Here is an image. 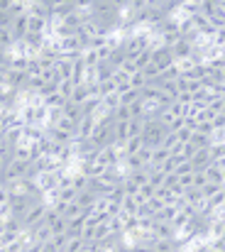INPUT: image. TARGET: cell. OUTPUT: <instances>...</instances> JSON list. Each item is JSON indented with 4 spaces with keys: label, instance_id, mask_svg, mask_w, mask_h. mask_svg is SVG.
Returning a JSON list of instances; mask_svg holds the SVG:
<instances>
[{
    "label": "cell",
    "instance_id": "obj_1",
    "mask_svg": "<svg viewBox=\"0 0 225 252\" xmlns=\"http://www.w3.org/2000/svg\"><path fill=\"white\" fill-rule=\"evenodd\" d=\"M44 216H47V206L42 201H32V206L25 211V216L20 218V223H22V228L32 230L34 225H39L44 220Z\"/></svg>",
    "mask_w": 225,
    "mask_h": 252
},
{
    "label": "cell",
    "instance_id": "obj_2",
    "mask_svg": "<svg viewBox=\"0 0 225 252\" xmlns=\"http://www.w3.org/2000/svg\"><path fill=\"white\" fill-rule=\"evenodd\" d=\"M30 164H32V162L7 159L5 167H2V174H0V181H2V184H12V181H17V179H25V174H27V167H30Z\"/></svg>",
    "mask_w": 225,
    "mask_h": 252
},
{
    "label": "cell",
    "instance_id": "obj_3",
    "mask_svg": "<svg viewBox=\"0 0 225 252\" xmlns=\"http://www.w3.org/2000/svg\"><path fill=\"white\" fill-rule=\"evenodd\" d=\"M32 201L34 198H30V196H10V213H12V218H22L25 211L32 206Z\"/></svg>",
    "mask_w": 225,
    "mask_h": 252
},
{
    "label": "cell",
    "instance_id": "obj_4",
    "mask_svg": "<svg viewBox=\"0 0 225 252\" xmlns=\"http://www.w3.org/2000/svg\"><path fill=\"white\" fill-rule=\"evenodd\" d=\"M93 130H96V120H93V118H86V115H83V118L76 123V137H78V140H91Z\"/></svg>",
    "mask_w": 225,
    "mask_h": 252
},
{
    "label": "cell",
    "instance_id": "obj_5",
    "mask_svg": "<svg viewBox=\"0 0 225 252\" xmlns=\"http://www.w3.org/2000/svg\"><path fill=\"white\" fill-rule=\"evenodd\" d=\"M174 235H176V230L171 228V223H157L154 220V225H152V238L154 240H174Z\"/></svg>",
    "mask_w": 225,
    "mask_h": 252
},
{
    "label": "cell",
    "instance_id": "obj_6",
    "mask_svg": "<svg viewBox=\"0 0 225 252\" xmlns=\"http://www.w3.org/2000/svg\"><path fill=\"white\" fill-rule=\"evenodd\" d=\"M169 52H171V59H174V62H181V59H191V52H193V47H191L186 39H181V42H176V44H174Z\"/></svg>",
    "mask_w": 225,
    "mask_h": 252
},
{
    "label": "cell",
    "instance_id": "obj_7",
    "mask_svg": "<svg viewBox=\"0 0 225 252\" xmlns=\"http://www.w3.org/2000/svg\"><path fill=\"white\" fill-rule=\"evenodd\" d=\"M30 233H32V243H39V245H44V243H49V240H52V230H49V225H47L44 220H42L39 225H34Z\"/></svg>",
    "mask_w": 225,
    "mask_h": 252
},
{
    "label": "cell",
    "instance_id": "obj_8",
    "mask_svg": "<svg viewBox=\"0 0 225 252\" xmlns=\"http://www.w3.org/2000/svg\"><path fill=\"white\" fill-rule=\"evenodd\" d=\"M189 164L193 167V171H206L208 164H211V157H208V150H198L191 159H189Z\"/></svg>",
    "mask_w": 225,
    "mask_h": 252
},
{
    "label": "cell",
    "instance_id": "obj_9",
    "mask_svg": "<svg viewBox=\"0 0 225 252\" xmlns=\"http://www.w3.org/2000/svg\"><path fill=\"white\" fill-rule=\"evenodd\" d=\"M118 100H120V105H132V103H137V100H142V93L140 91H135V88H128V91H123V93H118Z\"/></svg>",
    "mask_w": 225,
    "mask_h": 252
},
{
    "label": "cell",
    "instance_id": "obj_10",
    "mask_svg": "<svg viewBox=\"0 0 225 252\" xmlns=\"http://www.w3.org/2000/svg\"><path fill=\"white\" fill-rule=\"evenodd\" d=\"M96 198H98V196H96V193H91V191L86 189V191H81V193L76 196L74 203H76V206H81V208H83V211L88 213V211H91V206L96 203Z\"/></svg>",
    "mask_w": 225,
    "mask_h": 252
},
{
    "label": "cell",
    "instance_id": "obj_11",
    "mask_svg": "<svg viewBox=\"0 0 225 252\" xmlns=\"http://www.w3.org/2000/svg\"><path fill=\"white\" fill-rule=\"evenodd\" d=\"M10 17H20L30 12V0H10Z\"/></svg>",
    "mask_w": 225,
    "mask_h": 252
},
{
    "label": "cell",
    "instance_id": "obj_12",
    "mask_svg": "<svg viewBox=\"0 0 225 252\" xmlns=\"http://www.w3.org/2000/svg\"><path fill=\"white\" fill-rule=\"evenodd\" d=\"M62 115H64V118H69V120H74V123H78V120L83 118V115H81V105H76V103H71V100H66V103H64Z\"/></svg>",
    "mask_w": 225,
    "mask_h": 252
},
{
    "label": "cell",
    "instance_id": "obj_13",
    "mask_svg": "<svg viewBox=\"0 0 225 252\" xmlns=\"http://www.w3.org/2000/svg\"><path fill=\"white\" fill-rule=\"evenodd\" d=\"M174 216H176V208H174L171 203H166L161 211H157V213L152 216V220H157V223H169Z\"/></svg>",
    "mask_w": 225,
    "mask_h": 252
},
{
    "label": "cell",
    "instance_id": "obj_14",
    "mask_svg": "<svg viewBox=\"0 0 225 252\" xmlns=\"http://www.w3.org/2000/svg\"><path fill=\"white\" fill-rule=\"evenodd\" d=\"M128 62V57H125V52H123V47H118V49H113L110 52V57H108V64L113 66V69H120L123 64Z\"/></svg>",
    "mask_w": 225,
    "mask_h": 252
},
{
    "label": "cell",
    "instance_id": "obj_15",
    "mask_svg": "<svg viewBox=\"0 0 225 252\" xmlns=\"http://www.w3.org/2000/svg\"><path fill=\"white\" fill-rule=\"evenodd\" d=\"M203 174H206V181H208V184H218V186H221V181H223V171L216 167L213 162L208 164V169H206Z\"/></svg>",
    "mask_w": 225,
    "mask_h": 252
},
{
    "label": "cell",
    "instance_id": "obj_16",
    "mask_svg": "<svg viewBox=\"0 0 225 252\" xmlns=\"http://www.w3.org/2000/svg\"><path fill=\"white\" fill-rule=\"evenodd\" d=\"M142 147H145V137H142V135H140V137H130V140L125 142V152H128V157H130V155H137Z\"/></svg>",
    "mask_w": 225,
    "mask_h": 252
},
{
    "label": "cell",
    "instance_id": "obj_17",
    "mask_svg": "<svg viewBox=\"0 0 225 252\" xmlns=\"http://www.w3.org/2000/svg\"><path fill=\"white\" fill-rule=\"evenodd\" d=\"M108 238H115V235L110 233L108 220H105V223H98V225H96V233H93V240H96V243H100V240H108Z\"/></svg>",
    "mask_w": 225,
    "mask_h": 252
},
{
    "label": "cell",
    "instance_id": "obj_18",
    "mask_svg": "<svg viewBox=\"0 0 225 252\" xmlns=\"http://www.w3.org/2000/svg\"><path fill=\"white\" fill-rule=\"evenodd\" d=\"M105 198H108L110 203H123V198H125V189H123V184H115V186L105 193Z\"/></svg>",
    "mask_w": 225,
    "mask_h": 252
},
{
    "label": "cell",
    "instance_id": "obj_19",
    "mask_svg": "<svg viewBox=\"0 0 225 252\" xmlns=\"http://www.w3.org/2000/svg\"><path fill=\"white\" fill-rule=\"evenodd\" d=\"M76 196H78V191H76L71 184H69V186H62V189H59V201H62V203H74Z\"/></svg>",
    "mask_w": 225,
    "mask_h": 252
},
{
    "label": "cell",
    "instance_id": "obj_20",
    "mask_svg": "<svg viewBox=\"0 0 225 252\" xmlns=\"http://www.w3.org/2000/svg\"><path fill=\"white\" fill-rule=\"evenodd\" d=\"M91 95V91H88V86H74V93H71V103H76V105H81L86 98Z\"/></svg>",
    "mask_w": 225,
    "mask_h": 252
},
{
    "label": "cell",
    "instance_id": "obj_21",
    "mask_svg": "<svg viewBox=\"0 0 225 252\" xmlns=\"http://www.w3.org/2000/svg\"><path fill=\"white\" fill-rule=\"evenodd\" d=\"M147 176H150L147 169H137V171H130L128 174V181H132L135 186H145L147 184Z\"/></svg>",
    "mask_w": 225,
    "mask_h": 252
},
{
    "label": "cell",
    "instance_id": "obj_22",
    "mask_svg": "<svg viewBox=\"0 0 225 252\" xmlns=\"http://www.w3.org/2000/svg\"><path fill=\"white\" fill-rule=\"evenodd\" d=\"M189 145H193L196 150H208V147H211L208 137H206V135H201V132H193V135H191V140H189Z\"/></svg>",
    "mask_w": 225,
    "mask_h": 252
},
{
    "label": "cell",
    "instance_id": "obj_23",
    "mask_svg": "<svg viewBox=\"0 0 225 252\" xmlns=\"http://www.w3.org/2000/svg\"><path fill=\"white\" fill-rule=\"evenodd\" d=\"M71 186H74L78 193H81V191H86V189H88V176H86V174H81V171H76L74 176H71Z\"/></svg>",
    "mask_w": 225,
    "mask_h": 252
},
{
    "label": "cell",
    "instance_id": "obj_24",
    "mask_svg": "<svg viewBox=\"0 0 225 252\" xmlns=\"http://www.w3.org/2000/svg\"><path fill=\"white\" fill-rule=\"evenodd\" d=\"M57 93H59L64 100H69V98H71V93H74V84H71V79L59 81V84H57Z\"/></svg>",
    "mask_w": 225,
    "mask_h": 252
},
{
    "label": "cell",
    "instance_id": "obj_25",
    "mask_svg": "<svg viewBox=\"0 0 225 252\" xmlns=\"http://www.w3.org/2000/svg\"><path fill=\"white\" fill-rule=\"evenodd\" d=\"M142 127H145V120H130L128 123V140L130 137H140L142 135Z\"/></svg>",
    "mask_w": 225,
    "mask_h": 252
},
{
    "label": "cell",
    "instance_id": "obj_26",
    "mask_svg": "<svg viewBox=\"0 0 225 252\" xmlns=\"http://www.w3.org/2000/svg\"><path fill=\"white\" fill-rule=\"evenodd\" d=\"M66 228H69V220L66 218H57L54 223H49L52 235H62V233H66Z\"/></svg>",
    "mask_w": 225,
    "mask_h": 252
},
{
    "label": "cell",
    "instance_id": "obj_27",
    "mask_svg": "<svg viewBox=\"0 0 225 252\" xmlns=\"http://www.w3.org/2000/svg\"><path fill=\"white\" fill-rule=\"evenodd\" d=\"M147 86V79H145V74L142 71H135L132 76H130V88H135V91H142Z\"/></svg>",
    "mask_w": 225,
    "mask_h": 252
},
{
    "label": "cell",
    "instance_id": "obj_28",
    "mask_svg": "<svg viewBox=\"0 0 225 252\" xmlns=\"http://www.w3.org/2000/svg\"><path fill=\"white\" fill-rule=\"evenodd\" d=\"M86 250V240L83 238H69V245L64 248V252H83Z\"/></svg>",
    "mask_w": 225,
    "mask_h": 252
},
{
    "label": "cell",
    "instance_id": "obj_29",
    "mask_svg": "<svg viewBox=\"0 0 225 252\" xmlns=\"http://www.w3.org/2000/svg\"><path fill=\"white\" fill-rule=\"evenodd\" d=\"M81 216H86V211H83L81 206H76V203H69V206H66V213H64L66 220H74V218H81Z\"/></svg>",
    "mask_w": 225,
    "mask_h": 252
},
{
    "label": "cell",
    "instance_id": "obj_30",
    "mask_svg": "<svg viewBox=\"0 0 225 252\" xmlns=\"http://www.w3.org/2000/svg\"><path fill=\"white\" fill-rule=\"evenodd\" d=\"M208 157H211V162L223 159L225 157V145H211V147H208Z\"/></svg>",
    "mask_w": 225,
    "mask_h": 252
},
{
    "label": "cell",
    "instance_id": "obj_31",
    "mask_svg": "<svg viewBox=\"0 0 225 252\" xmlns=\"http://www.w3.org/2000/svg\"><path fill=\"white\" fill-rule=\"evenodd\" d=\"M132 64H135V69H137V71H142L145 66H150V49H147V52H142L140 57H135V59H132Z\"/></svg>",
    "mask_w": 225,
    "mask_h": 252
},
{
    "label": "cell",
    "instance_id": "obj_32",
    "mask_svg": "<svg viewBox=\"0 0 225 252\" xmlns=\"http://www.w3.org/2000/svg\"><path fill=\"white\" fill-rule=\"evenodd\" d=\"M208 181H206V174L203 171H193V176H191V189H203Z\"/></svg>",
    "mask_w": 225,
    "mask_h": 252
},
{
    "label": "cell",
    "instance_id": "obj_33",
    "mask_svg": "<svg viewBox=\"0 0 225 252\" xmlns=\"http://www.w3.org/2000/svg\"><path fill=\"white\" fill-rule=\"evenodd\" d=\"M10 157H12V145H10L5 137H0V159H5V162H7Z\"/></svg>",
    "mask_w": 225,
    "mask_h": 252
},
{
    "label": "cell",
    "instance_id": "obj_34",
    "mask_svg": "<svg viewBox=\"0 0 225 252\" xmlns=\"http://www.w3.org/2000/svg\"><path fill=\"white\" fill-rule=\"evenodd\" d=\"M145 206H147V211H150V216H154V213H157V211H161V208H164V206H166V203H164V201H159V198H154V196H152L150 201H145Z\"/></svg>",
    "mask_w": 225,
    "mask_h": 252
},
{
    "label": "cell",
    "instance_id": "obj_35",
    "mask_svg": "<svg viewBox=\"0 0 225 252\" xmlns=\"http://www.w3.org/2000/svg\"><path fill=\"white\" fill-rule=\"evenodd\" d=\"M174 174H176V176H189V174H193V167H191L189 162H181V164L174 167Z\"/></svg>",
    "mask_w": 225,
    "mask_h": 252
},
{
    "label": "cell",
    "instance_id": "obj_36",
    "mask_svg": "<svg viewBox=\"0 0 225 252\" xmlns=\"http://www.w3.org/2000/svg\"><path fill=\"white\" fill-rule=\"evenodd\" d=\"M218 191H221V186H218V184H206V186L201 189V193H203V198H206V201H208L211 196H216Z\"/></svg>",
    "mask_w": 225,
    "mask_h": 252
},
{
    "label": "cell",
    "instance_id": "obj_37",
    "mask_svg": "<svg viewBox=\"0 0 225 252\" xmlns=\"http://www.w3.org/2000/svg\"><path fill=\"white\" fill-rule=\"evenodd\" d=\"M52 243H54L59 250L64 252V248L69 245V235H66V233H62V235H52Z\"/></svg>",
    "mask_w": 225,
    "mask_h": 252
},
{
    "label": "cell",
    "instance_id": "obj_38",
    "mask_svg": "<svg viewBox=\"0 0 225 252\" xmlns=\"http://www.w3.org/2000/svg\"><path fill=\"white\" fill-rule=\"evenodd\" d=\"M211 145H225V130H213L211 137H208Z\"/></svg>",
    "mask_w": 225,
    "mask_h": 252
},
{
    "label": "cell",
    "instance_id": "obj_39",
    "mask_svg": "<svg viewBox=\"0 0 225 252\" xmlns=\"http://www.w3.org/2000/svg\"><path fill=\"white\" fill-rule=\"evenodd\" d=\"M137 196H140L142 201H150L152 196H154V186H150V184H145V186H140V191H137Z\"/></svg>",
    "mask_w": 225,
    "mask_h": 252
},
{
    "label": "cell",
    "instance_id": "obj_40",
    "mask_svg": "<svg viewBox=\"0 0 225 252\" xmlns=\"http://www.w3.org/2000/svg\"><path fill=\"white\" fill-rule=\"evenodd\" d=\"M10 25H12V17H10V12H0V27L10 30Z\"/></svg>",
    "mask_w": 225,
    "mask_h": 252
},
{
    "label": "cell",
    "instance_id": "obj_41",
    "mask_svg": "<svg viewBox=\"0 0 225 252\" xmlns=\"http://www.w3.org/2000/svg\"><path fill=\"white\" fill-rule=\"evenodd\" d=\"M120 211H123V208H120V203H108V218H115Z\"/></svg>",
    "mask_w": 225,
    "mask_h": 252
},
{
    "label": "cell",
    "instance_id": "obj_42",
    "mask_svg": "<svg viewBox=\"0 0 225 252\" xmlns=\"http://www.w3.org/2000/svg\"><path fill=\"white\" fill-rule=\"evenodd\" d=\"M5 233V220H0V235Z\"/></svg>",
    "mask_w": 225,
    "mask_h": 252
},
{
    "label": "cell",
    "instance_id": "obj_43",
    "mask_svg": "<svg viewBox=\"0 0 225 252\" xmlns=\"http://www.w3.org/2000/svg\"><path fill=\"white\" fill-rule=\"evenodd\" d=\"M221 191H223V193H225V179H223V181H221Z\"/></svg>",
    "mask_w": 225,
    "mask_h": 252
},
{
    "label": "cell",
    "instance_id": "obj_44",
    "mask_svg": "<svg viewBox=\"0 0 225 252\" xmlns=\"http://www.w3.org/2000/svg\"><path fill=\"white\" fill-rule=\"evenodd\" d=\"M2 167H5V159H0V174H2Z\"/></svg>",
    "mask_w": 225,
    "mask_h": 252
},
{
    "label": "cell",
    "instance_id": "obj_45",
    "mask_svg": "<svg viewBox=\"0 0 225 252\" xmlns=\"http://www.w3.org/2000/svg\"><path fill=\"white\" fill-rule=\"evenodd\" d=\"M2 132H5V130H2V125H0V137H2Z\"/></svg>",
    "mask_w": 225,
    "mask_h": 252
},
{
    "label": "cell",
    "instance_id": "obj_46",
    "mask_svg": "<svg viewBox=\"0 0 225 252\" xmlns=\"http://www.w3.org/2000/svg\"><path fill=\"white\" fill-rule=\"evenodd\" d=\"M221 240H223V243H225V233H223V238H221Z\"/></svg>",
    "mask_w": 225,
    "mask_h": 252
},
{
    "label": "cell",
    "instance_id": "obj_47",
    "mask_svg": "<svg viewBox=\"0 0 225 252\" xmlns=\"http://www.w3.org/2000/svg\"><path fill=\"white\" fill-rule=\"evenodd\" d=\"M2 186H5V184H2V181H0V189H2Z\"/></svg>",
    "mask_w": 225,
    "mask_h": 252
},
{
    "label": "cell",
    "instance_id": "obj_48",
    "mask_svg": "<svg viewBox=\"0 0 225 252\" xmlns=\"http://www.w3.org/2000/svg\"><path fill=\"white\" fill-rule=\"evenodd\" d=\"M223 115H225V108H223Z\"/></svg>",
    "mask_w": 225,
    "mask_h": 252
}]
</instances>
